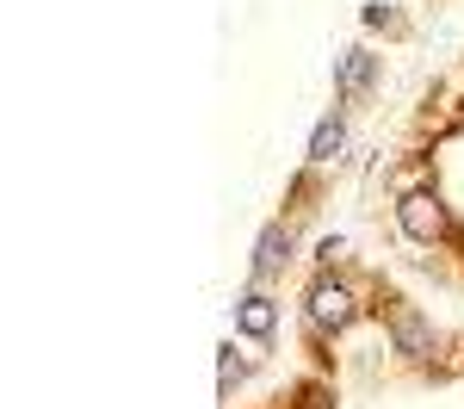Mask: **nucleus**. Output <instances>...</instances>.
Instances as JSON below:
<instances>
[{
    "mask_svg": "<svg viewBox=\"0 0 464 409\" xmlns=\"http://www.w3.org/2000/svg\"><path fill=\"white\" fill-rule=\"evenodd\" d=\"M341 149H347V124L341 118H322L316 137H310V161H334Z\"/></svg>",
    "mask_w": 464,
    "mask_h": 409,
    "instance_id": "7",
    "label": "nucleus"
},
{
    "mask_svg": "<svg viewBox=\"0 0 464 409\" xmlns=\"http://www.w3.org/2000/svg\"><path fill=\"white\" fill-rule=\"evenodd\" d=\"M391 341H396V354H409V360H421V354H433V323L421 316V310H391Z\"/></svg>",
    "mask_w": 464,
    "mask_h": 409,
    "instance_id": "3",
    "label": "nucleus"
},
{
    "mask_svg": "<svg viewBox=\"0 0 464 409\" xmlns=\"http://www.w3.org/2000/svg\"><path fill=\"white\" fill-rule=\"evenodd\" d=\"M396 223H402V236L409 242H440L446 229H452V218H446V205H440V192H428V186H415V192H402V205H396Z\"/></svg>",
    "mask_w": 464,
    "mask_h": 409,
    "instance_id": "1",
    "label": "nucleus"
},
{
    "mask_svg": "<svg viewBox=\"0 0 464 409\" xmlns=\"http://www.w3.org/2000/svg\"><path fill=\"white\" fill-rule=\"evenodd\" d=\"M236 323H242V335H254V341H273V329H279V310H273V297H242L236 304Z\"/></svg>",
    "mask_w": 464,
    "mask_h": 409,
    "instance_id": "5",
    "label": "nucleus"
},
{
    "mask_svg": "<svg viewBox=\"0 0 464 409\" xmlns=\"http://www.w3.org/2000/svg\"><path fill=\"white\" fill-rule=\"evenodd\" d=\"M304 310H310V323H316V329H347V323H353V292H347V286H334V279H316Z\"/></svg>",
    "mask_w": 464,
    "mask_h": 409,
    "instance_id": "2",
    "label": "nucleus"
},
{
    "mask_svg": "<svg viewBox=\"0 0 464 409\" xmlns=\"http://www.w3.org/2000/svg\"><path fill=\"white\" fill-rule=\"evenodd\" d=\"M285 260H291V229H285V223H266V229H260V242H254V273H260V279H273Z\"/></svg>",
    "mask_w": 464,
    "mask_h": 409,
    "instance_id": "4",
    "label": "nucleus"
},
{
    "mask_svg": "<svg viewBox=\"0 0 464 409\" xmlns=\"http://www.w3.org/2000/svg\"><path fill=\"white\" fill-rule=\"evenodd\" d=\"M372 69H378V63H372L365 50H347V56H341V69H334L341 93H365V87H372Z\"/></svg>",
    "mask_w": 464,
    "mask_h": 409,
    "instance_id": "6",
    "label": "nucleus"
}]
</instances>
